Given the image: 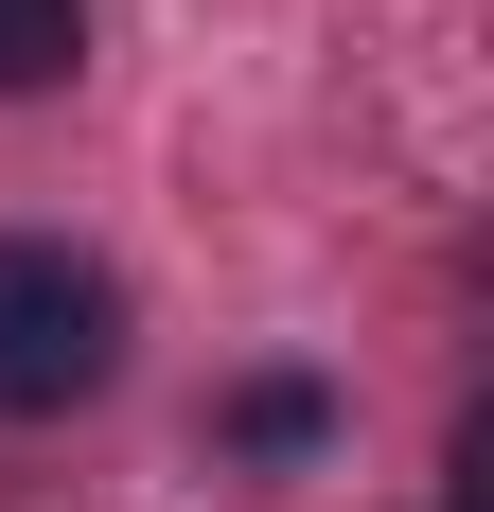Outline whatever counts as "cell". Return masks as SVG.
Listing matches in <instances>:
<instances>
[{
  "label": "cell",
  "mask_w": 494,
  "mask_h": 512,
  "mask_svg": "<svg viewBox=\"0 0 494 512\" xmlns=\"http://www.w3.org/2000/svg\"><path fill=\"white\" fill-rule=\"evenodd\" d=\"M106 354H124V283L89 248H36V230H0V424H53L89 407Z\"/></svg>",
  "instance_id": "1"
},
{
  "label": "cell",
  "mask_w": 494,
  "mask_h": 512,
  "mask_svg": "<svg viewBox=\"0 0 494 512\" xmlns=\"http://www.w3.org/2000/svg\"><path fill=\"white\" fill-rule=\"evenodd\" d=\"M89 53V0H0V89H71Z\"/></svg>",
  "instance_id": "2"
},
{
  "label": "cell",
  "mask_w": 494,
  "mask_h": 512,
  "mask_svg": "<svg viewBox=\"0 0 494 512\" xmlns=\"http://www.w3.org/2000/svg\"><path fill=\"white\" fill-rule=\"evenodd\" d=\"M318 424H336V407H318L300 371H265V389H230V442H247V460H300Z\"/></svg>",
  "instance_id": "3"
}]
</instances>
